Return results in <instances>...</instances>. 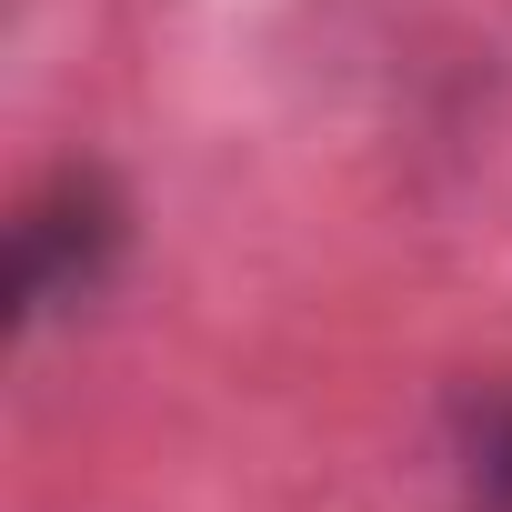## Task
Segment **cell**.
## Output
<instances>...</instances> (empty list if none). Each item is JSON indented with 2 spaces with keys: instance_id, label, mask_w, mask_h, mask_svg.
<instances>
[{
  "instance_id": "6da1fadb",
  "label": "cell",
  "mask_w": 512,
  "mask_h": 512,
  "mask_svg": "<svg viewBox=\"0 0 512 512\" xmlns=\"http://www.w3.org/2000/svg\"><path fill=\"white\" fill-rule=\"evenodd\" d=\"M131 241V191L101 161H61L31 181V201L11 211V322H51L81 312Z\"/></svg>"
},
{
  "instance_id": "7a4b0ae2",
  "label": "cell",
  "mask_w": 512,
  "mask_h": 512,
  "mask_svg": "<svg viewBox=\"0 0 512 512\" xmlns=\"http://www.w3.org/2000/svg\"><path fill=\"white\" fill-rule=\"evenodd\" d=\"M462 512H512V392L462 442Z\"/></svg>"
}]
</instances>
